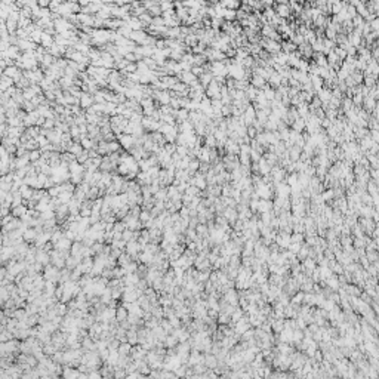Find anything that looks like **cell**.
I'll use <instances>...</instances> for the list:
<instances>
[{
	"instance_id": "obj_1",
	"label": "cell",
	"mask_w": 379,
	"mask_h": 379,
	"mask_svg": "<svg viewBox=\"0 0 379 379\" xmlns=\"http://www.w3.org/2000/svg\"><path fill=\"white\" fill-rule=\"evenodd\" d=\"M119 141H120V145H123L126 150H130V148L135 145V138L132 135H124V134L122 135L120 134L119 135Z\"/></svg>"
},
{
	"instance_id": "obj_2",
	"label": "cell",
	"mask_w": 379,
	"mask_h": 379,
	"mask_svg": "<svg viewBox=\"0 0 379 379\" xmlns=\"http://www.w3.org/2000/svg\"><path fill=\"white\" fill-rule=\"evenodd\" d=\"M250 86H253L258 90H262L267 86V80L262 79L261 76H250Z\"/></svg>"
},
{
	"instance_id": "obj_3",
	"label": "cell",
	"mask_w": 379,
	"mask_h": 379,
	"mask_svg": "<svg viewBox=\"0 0 379 379\" xmlns=\"http://www.w3.org/2000/svg\"><path fill=\"white\" fill-rule=\"evenodd\" d=\"M273 210V202L271 200H259L258 202V212L259 213H265V212H271Z\"/></svg>"
},
{
	"instance_id": "obj_4",
	"label": "cell",
	"mask_w": 379,
	"mask_h": 379,
	"mask_svg": "<svg viewBox=\"0 0 379 379\" xmlns=\"http://www.w3.org/2000/svg\"><path fill=\"white\" fill-rule=\"evenodd\" d=\"M80 105L83 108H90L93 105V96L90 93H81L80 96Z\"/></svg>"
},
{
	"instance_id": "obj_5",
	"label": "cell",
	"mask_w": 379,
	"mask_h": 379,
	"mask_svg": "<svg viewBox=\"0 0 379 379\" xmlns=\"http://www.w3.org/2000/svg\"><path fill=\"white\" fill-rule=\"evenodd\" d=\"M317 96H318V99L321 101V104H324V102H329L330 101V98H332V90H327V89H320L318 92H317Z\"/></svg>"
},
{
	"instance_id": "obj_6",
	"label": "cell",
	"mask_w": 379,
	"mask_h": 379,
	"mask_svg": "<svg viewBox=\"0 0 379 379\" xmlns=\"http://www.w3.org/2000/svg\"><path fill=\"white\" fill-rule=\"evenodd\" d=\"M290 126H292V130L298 132V134H302V132L305 130V120L299 117V119H296V120H295V122H293Z\"/></svg>"
},
{
	"instance_id": "obj_7",
	"label": "cell",
	"mask_w": 379,
	"mask_h": 379,
	"mask_svg": "<svg viewBox=\"0 0 379 379\" xmlns=\"http://www.w3.org/2000/svg\"><path fill=\"white\" fill-rule=\"evenodd\" d=\"M188 116H190V113H188L185 108H179V110H176L175 119H178V124H179V123H182V122L188 120Z\"/></svg>"
},
{
	"instance_id": "obj_8",
	"label": "cell",
	"mask_w": 379,
	"mask_h": 379,
	"mask_svg": "<svg viewBox=\"0 0 379 379\" xmlns=\"http://www.w3.org/2000/svg\"><path fill=\"white\" fill-rule=\"evenodd\" d=\"M321 199H323V202H332L333 199H335V194H333V188H327V190H324L321 194Z\"/></svg>"
},
{
	"instance_id": "obj_9",
	"label": "cell",
	"mask_w": 379,
	"mask_h": 379,
	"mask_svg": "<svg viewBox=\"0 0 379 379\" xmlns=\"http://www.w3.org/2000/svg\"><path fill=\"white\" fill-rule=\"evenodd\" d=\"M116 316H117V320L119 321H124V320H127V316H129V312L126 311V308H119L117 309V312H116Z\"/></svg>"
},
{
	"instance_id": "obj_10",
	"label": "cell",
	"mask_w": 379,
	"mask_h": 379,
	"mask_svg": "<svg viewBox=\"0 0 379 379\" xmlns=\"http://www.w3.org/2000/svg\"><path fill=\"white\" fill-rule=\"evenodd\" d=\"M80 144H81V147H83V148H85L86 151L92 150V148L95 147V144H93V141H92L90 138H83V139H81V142H80Z\"/></svg>"
},
{
	"instance_id": "obj_11",
	"label": "cell",
	"mask_w": 379,
	"mask_h": 379,
	"mask_svg": "<svg viewBox=\"0 0 379 379\" xmlns=\"http://www.w3.org/2000/svg\"><path fill=\"white\" fill-rule=\"evenodd\" d=\"M175 153H176L181 159H182V157H185V156L188 154V148H187L185 145H176V151H175Z\"/></svg>"
},
{
	"instance_id": "obj_12",
	"label": "cell",
	"mask_w": 379,
	"mask_h": 379,
	"mask_svg": "<svg viewBox=\"0 0 379 379\" xmlns=\"http://www.w3.org/2000/svg\"><path fill=\"white\" fill-rule=\"evenodd\" d=\"M240 147V151H239V154H250V145L249 144H241V145H239Z\"/></svg>"
},
{
	"instance_id": "obj_13",
	"label": "cell",
	"mask_w": 379,
	"mask_h": 379,
	"mask_svg": "<svg viewBox=\"0 0 379 379\" xmlns=\"http://www.w3.org/2000/svg\"><path fill=\"white\" fill-rule=\"evenodd\" d=\"M218 321H219L221 324H227V323L229 321V316L225 314V312H221V314L218 316Z\"/></svg>"
},
{
	"instance_id": "obj_14",
	"label": "cell",
	"mask_w": 379,
	"mask_h": 379,
	"mask_svg": "<svg viewBox=\"0 0 379 379\" xmlns=\"http://www.w3.org/2000/svg\"><path fill=\"white\" fill-rule=\"evenodd\" d=\"M139 219H141L142 222H148V221L151 219V215H150L147 210H142V212L139 213Z\"/></svg>"
},
{
	"instance_id": "obj_15",
	"label": "cell",
	"mask_w": 379,
	"mask_h": 379,
	"mask_svg": "<svg viewBox=\"0 0 379 379\" xmlns=\"http://www.w3.org/2000/svg\"><path fill=\"white\" fill-rule=\"evenodd\" d=\"M206 364H207L209 367H215V366H216V358L213 357V355H207V357H206Z\"/></svg>"
},
{
	"instance_id": "obj_16",
	"label": "cell",
	"mask_w": 379,
	"mask_h": 379,
	"mask_svg": "<svg viewBox=\"0 0 379 379\" xmlns=\"http://www.w3.org/2000/svg\"><path fill=\"white\" fill-rule=\"evenodd\" d=\"M24 237H25L27 240H33V239H36V237H37V233L34 231V229H28V231H25Z\"/></svg>"
},
{
	"instance_id": "obj_17",
	"label": "cell",
	"mask_w": 379,
	"mask_h": 379,
	"mask_svg": "<svg viewBox=\"0 0 379 379\" xmlns=\"http://www.w3.org/2000/svg\"><path fill=\"white\" fill-rule=\"evenodd\" d=\"M369 27H370L372 31H378V30H379V18H375L373 21H370V22H369Z\"/></svg>"
},
{
	"instance_id": "obj_18",
	"label": "cell",
	"mask_w": 379,
	"mask_h": 379,
	"mask_svg": "<svg viewBox=\"0 0 379 379\" xmlns=\"http://www.w3.org/2000/svg\"><path fill=\"white\" fill-rule=\"evenodd\" d=\"M302 299H304V293L301 292V293L295 295L293 298H292V304H301V302H302Z\"/></svg>"
},
{
	"instance_id": "obj_19",
	"label": "cell",
	"mask_w": 379,
	"mask_h": 379,
	"mask_svg": "<svg viewBox=\"0 0 379 379\" xmlns=\"http://www.w3.org/2000/svg\"><path fill=\"white\" fill-rule=\"evenodd\" d=\"M13 212H15V215H25V212H27V209L24 207V206H16L15 209H13Z\"/></svg>"
},
{
	"instance_id": "obj_20",
	"label": "cell",
	"mask_w": 379,
	"mask_h": 379,
	"mask_svg": "<svg viewBox=\"0 0 379 379\" xmlns=\"http://www.w3.org/2000/svg\"><path fill=\"white\" fill-rule=\"evenodd\" d=\"M166 344H168V347H173L176 344V338L175 336H166Z\"/></svg>"
},
{
	"instance_id": "obj_21",
	"label": "cell",
	"mask_w": 379,
	"mask_h": 379,
	"mask_svg": "<svg viewBox=\"0 0 379 379\" xmlns=\"http://www.w3.org/2000/svg\"><path fill=\"white\" fill-rule=\"evenodd\" d=\"M28 159L30 160H37V159H40V151H31L30 153V156H28Z\"/></svg>"
},
{
	"instance_id": "obj_22",
	"label": "cell",
	"mask_w": 379,
	"mask_h": 379,
	"mask_svg": "<svg viewBox=\"0 0 379 379\" xmlns=\"http://www.w3.org/2000/svg\"><path fill=\"white\" fill-rule=\"evenodd\" d=\"M16 71H18L16 68H8V70H6V74H8V76H19V74H16Z\"/></svg>"
},
{
	"instance_id": "obj_23",
	"label": "cell",
	"mask_w": 379,
	"mask_h": 379,
	"mask_svg": "<svg viewBox=\"0 0 379 379\" xmlns=\"http://www.w3.org/2000/svg\"><path fill=\"white\" fill-rule=\"evenodd\" d=\"M127 379H138V375H130V376H127Z\"/></svg>"
},
{
	"instance_id": "obj_24",
	"label": "cell",
	"mask_w": 379,
	"mask_h": 379,
	"mask_svg": "<svg viewBox=\"0 0 379 379\" xmlns=\"http://www.w3.org/2000/svg\"><path fill=\"white\" fill-rule=\"evenodd\" d=\"M39 5H40V6H49V2H40Z\"/></svg>"
},
{
	"instance_id": "obj_25",
	"label": "cell",
	"mask_w": 379,
	"mask_h": 379,
	"mask_svg": "<svg viewBox=\"0 0 379 379\" xmlns=\"http://www.w3.org/2000/svg\"><path fill=\"white\" fill-rule=\"evenodd\" d=\"M3 122V114H0V123Z\"/></svg>"
}]
</instances>
